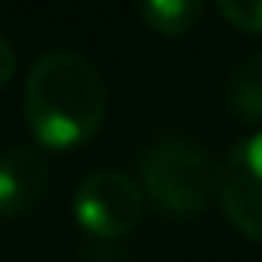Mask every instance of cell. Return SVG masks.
Here are the masks:
<instances>
[{"label":"cell","instance_id":"cell-1","mask_svg":"<svg viewBox=\"0 0 262 262\" xmlns=\"http://www.w3.org/2000/svg\"><path fill=\"white\" fill-rule=\"evenodd\" d=\"M26 126L51 151L86 144L108 112V86L101 69L76 51H47L26 79Z\"/></svg>","mask_w":262,"mask_h":262},{"label":"cell","instance_id":"cell-2","mask_svg":"<svg viewBox=\"0 0 262 262\" xmlns=\"http://www.w3.org/2000/svg\"><path fill=\"white\" fill-rule=\"evenodd\" d=\"M140 190L169 215H198L212 201V158L187 137H162L140 158Z\"/></svg>","mask_w":262,"mask_h":262},{"label":"cell","instance_id":"cell-3","mask_svg":"<svg viewBox=\"0 0 262 262\" xmlns=\"http://www.w3.org/2000/svg\"><path fill=\"white\" fill-rule=\"evenodd\" d=\"M72 215L90 237L119 241L144 215V190L122 169H94L72 194Z\"/></svg>","mask_w":262,"mask_h":262},{"label":"cell","instance_id":"cell-4","mask_svg":"<svg viewBox=\"0 0 262 262\" xmlns=\"http://www.w3.org/2000/svg\"><path fill=\"white\" fill-rule=\"evenodd\" d=\"M219 201L226 219L248 237L262 244V133L244 137L219 172Z\"/></svg>","mask_w":262,"mask_h":262},{"label":"cell","instance_id":"cell-5","mask_svg":"<svg viewBox=\"0 0 262 262\" xmlns=\"http://www.w3.org/2000/svg\"><path fill=\"white\" fill-rule=\"evenodd\" d=\"M47 162L29 147L0 151V219L26 215L47 190Z\"/></svg>","mask_w":262,"mask_h":262},{"label":"cell","instance_id":"cell-6","mask_svg":"<svg viewBox=\"0 0 262 262\" xmlns=\"http://www.w3.org/2000/svg\"><path fill=\"white\" fill-rule=\"evenodd\" d=\"M205 0H140L144 22L162 36H183L198 26Z\"/></svg>","mask_w":262,"mask_h":262},{"label":"cell","instance_id":"cell-7","mask_svg":"<svg viewBox=\"0 0 262 262\" xmlns=\"http://www.w3.org/2000/svg\"><path fill=\"white\" fill-rule=\"evenodd\" d=\"M230 108L237 119L262 122V54L248 58L233 69L230 79Z\"/></svg>","mask_w":262,"mask_h":262},{"label":"cell","instance_id":"cell-8","mask_svg":"<svg viewBox=\"0 0 262 262\" xmlns=\"http://www.w3.org/2000/svg\"><path fill=\"white\" fill-rule=\"evenodd\" d=\"M215 8L233 29L262 36V0H215Z\"/></svg>","mask_w":262,"mask_h":262},{"label":"cell","instance_id":"cell-9","mask_svg":"<svg viewBox=\"0 0 262 262\" xmlns=\"http://www.w3.org/2000/svg\"><path fill=\"white\" fill-rule=\"evenodd\" d=\"M15 76V47L8 36H0V90H4Z\"/></svg>","mask_w":262,"mask_h":262}]
</instances>
